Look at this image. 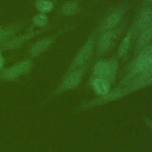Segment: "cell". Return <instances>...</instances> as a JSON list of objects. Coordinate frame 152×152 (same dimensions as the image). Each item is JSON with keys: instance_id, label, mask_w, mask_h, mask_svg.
<instances>
[{"instance_id": "16", "label": "cell", "mask_w": 152, "mask_h": 152, "mask_svg": "<svg viewBox=\"0 0 152 152\" xmlns=\"http://www.w3.org/2000/svg\"><path fill=\"white\" fill-rule=\"evenodd\" d=\"M31 28H43L48 26L49 24V17L48 14L37 12L31 18Z\"/></svg>"}, {"instance_id": "13", "label": "cell", "mask_w": 152, "mask_h": 152, "mask_svg": "<svg viewBox=\"0 0 152 152\" xmlns=\"http://www.w3.org/2000/svg\"><path fill=\"white\" fill-rule=\"evenodd\" d=\"M133 37H134V28L131 24L118 46L116 52L118 58H124L127 56L131 48Z\"/></svg>"}, {"instance_id": "18", "label": "cell", "mask_w": 152, "mask_h": 152, "mask_svg": "<svg viewBox=\"0 0 152 152\" xmlns=\"http://www.w3.org/2000/svg\"><path fill=\"white\" fill-rule=\"evenodd\" d=\"M149 77H152V64L144 72H142L139 76L135 78H149ZM135 78H134V79H135Z\"/></svg>"}, {"instance_id": "9", "label": "cell", "mask_w": 152, "mask_h": 152, "mask_svg": "<svg viewBox=\"0 0 152 152\" xmlns=\"http://www.w3.org/2000/svg\"><path fill=\"white\" fill-rule=\"evenodd\" d=\"M71 28L70 26L65 27L54 34L47 36L37 40L28 49L27 52V58H26L33 59L46 52L62 34L66 33Z\"/></svg>"}, {"instance_id": "3", "label": "cell", "mask_w": 152, "mask_h": 152, "mask_svg": "<svg viewBox=\"0 0 152 152\" xmlns=\"http://www.w3.org/2000/svg\"><path fill=\"white\" fill-rule=\"evenodd\" d=\"M97 33L96 28H94L78 50L63 75L82 66L92 59L95 50V45Z\"/></svg>"}, {"instance_id": "19", "label": "cell", "mask_w": 152, "mask_h": 152, "mask_svg": "<svg viewBox=\"0 0 152 152\" xmlns=\"http://www.w3.org/2000/svg\"><path fill=\"white\" fill-rule=\"evenodd\" d=\"M142 120L145 125L152 131V119L147 116L142 117Z\"/></svg>"}, {"instance_id": "17", "label": "cell", "mask_w": 152, "mask_h": 152, "mask_svg": "<svg viewBox=\"0 0 152 152\" xmlns=\"http://www.w3.org/2000/svg\"><path fill=\"white\" fill-rule=\"evenodd\" d=\"M33 6L38 12L48 14L54 8V4L51 0H34Z\"/></svg>"}, {"instance_id": "15", "label": "cell", "mask_w": 152, "mask_h": 152, "mask_svg": "<svg viewBox=\"0 0 152 152\" xmlns=\"http://www.w3.org/2000/svg\"><path fill=\"white\" fill-rule=\"evenodd\" d=\"M81 11L80 4L75 0H69L64 2L59 9V14L65 17L78 15Z\"/></svg>"}, {"instance_id": "2", "label": "cell", "mask_w": 152, "mask_h": 152, "mask_svg": "<svg viewBox=\"0 0 152 152\" xmlns=\"http://www.w3.org/2000/svg\"><path fill=\"white\" fill-rule=\"evenodd\" d=\"M91 62L92 59L82 66L62 75L58 85L49 94L47 100H52L61 94L77 88L81 85Z\"/></svg>"}, {"instance_id": "21", "label": "cell", "mask_w": 152, "mask_h": 152, "mask_svg": "<svg viewBox=\"0 0 152 152\" xmlns=\"http://www.w3.org/2000/svg\"><path fill=\"white\" fill-rule=\"evenodd\" d=\"M145 2H149V3H151L152 4V0H144Z\"/></svg>"}, {"instance_id": "10", "label": "cell", "mask_w": 152, "mask_h": 152, "mask_svg": "<svg viewBox=\"0 0 152 152\" xmlns=\"http://www.w3.org/2000/svg\"><path fill=\"white\" fill-rule=\"evenodd\" d=\"M152 23V4L145 2L141 5L131 24L134 28V37Z\"/></svg>"}, {"instance_id": "6", "label": "cell", "mask_w": 152, "mask_h": 152, "mask_svg": "<svg viewBox=\"0 0 152 152\" xmlns=\"http://www.w3.org/2000/svg\"><path fill=\"white\" fill-rule=\"evenodd\" d=\"M53 24H49L48 26L43 28L36 29L30 28L24 33H18L4 42L1 43L0 51L2 52L4 51L17 49L35 37L50 30Z\"/></svg>"}, {"instance_id": "5", "label": "cell", "mask_w": 152, "mask_h": 152, "mask_svg": "<svg viewBox=\"0 0 152 152\" xmlns=\"http://www.w3.org/2000/svg\"><path fill=\"white\" fill-rule=\"evenodd\" d=\"M124 26L125 23H122L118 27L97 35L94 50L96 59H99L112 50L122 33Z\"/></svg>"}, {"instance_id": "12", "label": "cell", "mask_w": 152, "mask_h": 152, "mask_svg": "<svg viewBox=\"0 0 152 152\" xmlns=\"http://www.w3.org/2000/svg\"><path fill=\"white\" fill-rule=\"evenodd\" d=\"M88 84L97 97L103 96L111 90L112 84L104 78H90Z\"/></svg>"}, {"instance_id": "22", "label": "cell", "mask_w": 152, "mask_h": 152, "mask_svg": "<svg viewBox=\"0 0 152 152\" xmlns=\"http://www.w3.org/2000/svg\"><path fill=\"white\" fill-rule=\"evenodd\" d=\"M1 71H2V70H1V71H0V74H1Z\"/></svg>"}, {"instance_id": "1", "label": "cell", "mask_w": 152, "mask_h": 152, "mask_svg": "<svg viewBox=\"0 0 152 152\" xmlns=\"http://www.w3.org/2000/svg\"><path fill=\"white\" fill-rule=\"evenodd\" d=\"M152 86V77L135 78L128 83L115 87L103 96L85 100L81 102L76 109L77 112H83L104 105L119 99H122L138 90Z\"/></svg>"}, {"instance_id": "7", "label": "cell", "mask_w": 152, "mask_h": 152, "mask_svg": "<svg viewBox=\"0 0 152 152\" xmlns=\"http://www.w3.org/2000/svg\"><path fill=\"white\" fill-rule=\"evenodd\" d=\"M118 70V62L116 59H101L94 64L90 78H104L112 84L115 81Z\"/></svg>"}, {"instance_id": "23", "label": "cell", "mask_w": 152, "mask_h": 152, "mask_svg": "<svg viewBox=\"0 0 152 152\" xmlns=\"http://www.w3.org/2000/svg\"><path fill=\"white\" fill-rule=\"evenodd\" d=\"M0 28H1V27H0Z\"/></svg>"}, {"instance_id": "20", "label": "cell", "mask_w": 152, "mask_h": 152, "mask_svg": "<svg viewBox=\"0 0 152 152\" xmlns=\"http://www.w3.org/2000/svg\"><path fill=\"white\" fill-rule=\"evenodd\" d=\"M5 64V59L2 56V52L0 51V71L2 69Z\"/></svg>"}, {"instance_id": "11", "label": "cell", "mask_w": 152, "mask_h": 152, "mask_svg": "<svg viewBox=\"0 0 152 152\" xmlns=\"http://www.w3.org/2000/svg\"><path fill=\"white\" fill-rule=\"evenodd\" d=\"M27 24V21L20 20L0 28V44L20 33Z\"/></svg>"}, {"instance_id": "14", "label": "cell", "mask_w": 152, "mask_h": 152, "mask_svg": "<svg viewBox=\"0 0 152 152\" xmlns=\"http://www.w3.org/2000/svg\"><path fill=\"white\" fill-rule=\"evenodd\" d=\"M152 43V23L142 30L136 37L135 54Z\"/></svg>"}, {"instance_id": "8", "label": "cell", "mask_w": 152, "mask_h": 152, "mask_svg": "<svg viewBox=\"0 0 152 152\" xmlns=\"http://www.w3.org/2000/svg\"><path fill=\"white\" fill-rule=\"evenodd\" d=\"M34 66L33 59L26 58L10 66L2 69L0 74V80L14 81L21 76L28 74Z\"/></svg>"}, {"instance_id": "4", "label": "cell", "mask_w": 152, "mask_h": 152, "mask_svg": "<svg viewBox=\"0 0 152 152\" xmlns=\"http://www.w3.org/2000/svg\"><path fill=\"white\" fill-rule=\"evenodd\" d=\"M129 8V3L123 2L109 10L96 27L97 35L119 26Z\"/></svg>"}]
</instances>
